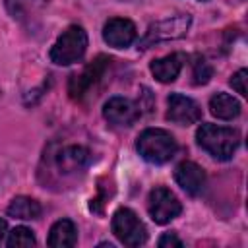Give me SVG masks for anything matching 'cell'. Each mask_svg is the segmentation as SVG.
I'll use <instances>...</instances> for the list:
<instances>
[{"label":"cell","mask_w":248,"mask_h":248,"mask_svg":"<svg viewBox=\"0 0 248 248\" xmlns=\"http://www.w3.org/2000/svg\"><path fill=\"white\" fill-rule=\"evenodd\" d=\"M196 141L202 149H205L217 161H229L240 145V134L234 128L217 126V124H202L196 130Z\"/></svg>","instance_id":"obj_1"},{"label":"cell","mask_w":248,"mask_h":248,"mask_svg":"<svg viewBox=\"0 0 248 248\" xmlns=\"http://www.w3.org/2000/svg\"><path fill=\"white\" fill-rule=\"evenodd\" d=\"M136 149L147 163L163 165L170 161L178 149L176 140L170 132L163 128H147L136 140Z\"/></svg>","instance_id":"obj_2"},{"label":"cell","mask_w":248,"mask_h":248,"mask_svg":"<svg viewBox=\"0 0 248 248\" xmlns=\"http://www.w3.org/2000/svg\"><path fill=\"white\" fill-rule=\"evenodd\" d=\"M87 50V33L81 25H70L52 45L48 56L58 66H70L79 62Z\"/></svg>","instance_id":"obj_3"},{"label":"cell","mask_w":248,"mask_h":248,"mask_svg":"<svg viewBox=\"0 0 248 248\" xmlns=\"http://www.w3.org/2000/svg\"><path fill=\"white\" fill-rule=\"evenodd\" d=\"M112 232L114 236L130 248L141 246L147 240V229L140 221V217L130 207H120L112 215Z\"/></svg>","instance_id":"obj_4"},{"label":"cell","mask_w":248,"mask_h":248,"mask_svg":"<svg viewBox=\"0 0 248 248\" xmlns=\"http://www.w3.org/2000/svg\"><path fill=\"white\" fill-rule=\"evenodd\" d=\"M190 23H192V17L188 14H178V16H172V17L159 19V21H155L147 27L143 39L140 41V48H147L149 45H155V43H161V41L180 39V37L186 35Z\"/></svg>","instance_id":"obj_5"},{"label":"cell","mask_w":248,"mask_h":248,"mask_svg":"<svg viewBox=\"0 0 248 248\" xmlns=\"http://www.w3.org/2000/svg\"><path fill=\"white\" fill-rule=\"evenodd\" d=\"M147 211L157 225H167L182 211L178 198L165 186H157L147 196Z\"/></svg>","instance_id":"obj_6"},{"label":"cell","mask_w":248,"mask_h":248,"mask_svg":"<svg viewBox=\"0 0 248 248\" xmlns=\"http://www.w3.org/2000/svg\"><path fill=\"white\" fill-rule=\"evenodd\" d=\"M110 66V58L99 54L95 60H91L79 74H72L70 81H68V93L72 99H81L108 70Z\"/></svg>","instance_id":"obj_7"},{"label":"cell","mask_w":248,"mask_h":248,"mask_svg":"<svg viewBox=\"0 0 248 248\" xmlns=\"http://www.w3.org/2000/svg\"><path fill=\"white\" fill-rule=\"evenodd\" d=\"M202 118V108L200 105L182 95V93H170L167 99V120L178 124V126H190L196 124Z\"/></svg>","instance_id":"obj_8"},{"label":"cell","mask_w":248,"mask_h":248,"mask_svg":"<svg viewBox=\"0 0 248 248\" xmlns=\"http://www.w3.org/2000/svg\"><path fill=\"white\" fill-rule=\"evenodd\" d=\"M140 114V107L126 97H110L103 107V116L114 126H132Z\"/></svg>","instance_id":"obj_9"},{"label":"cell","mask_w":248,"mask_h":248,"mask_svg":"<svg viewBox=\"0 0 248 248\" xmlns=\"http://www.w3.org/2000/svg\"><path fill=\"white\" fill-rule=\"evenodd\" d=\"M138 37L136 25L126 17H112L103 25V39L108 46L126 48Z\"/></svg>","instance_id":"obj_10"},{"label":"cell","mask_w":248,"mask_h":248,"mask_svg":"<svg viewBox=\"0 0 248 248\" xmlns=\"http://www.w3.org/2000/svg\"><path fill=\"white\" fill-rule=\"evenodd\" d=\"M54 161L62 174H74V172H81L89 167L91 153L83 145H66L56 153Z\"/></svg>","instance_id":"obj_11"},{"label":"cell","mask_w":248,"mask_h":248,"mask_svg":"<svg viewBox=\"0 0 248 248\" xmlns=\"http://www.w3.org/2000/svg\"><path fill=\"white\" fill-rule=\"evenodd\" d=\"M174 180L176 184L190 196H198L205 186V172L203 169L194 161H182L174 169Z\"/></svg>","instance_id":"obj_12"},{"label":"cell","mask_w":248,"mask_h":248,"mask_svg":"<svg viewBox=\"0 0 248 248\" xmlns=\"http://www.w3.org/2000/svg\"><path fill=\"white\" fill-rule=\"evenodd\" d=\"M184 60L186 56L182 52H172V54H167L163 58H157L149 64V70L153 74V78L161 83H170L178 78L182 66H184Z\"/></svg>","instance_id":"obj_13"},{"label":"cell","mask_w":248,"mask_h":248,"mask_svg":"<svg viewBox=\"0 0 248 248\" xmlns=\"http://www.w3.org/2000/svg\"><path fill=\"white\" fill-rule=\"evenodd\" d=\"M46 242L52 248H72V246H76V242H78V229H76L74 221L58 219L50 227Z\"/></svg>","instance_id":"obj_14"},{"label":"cell","mask_w":248,"mask_h":248,"mask_svg":"<svg viewBox=\"0 0 248 248\" xmlns=\"http://www.w3.org/2000/svg\"><path fill=\"white\" fill-rule=\"evenodd\" d=\"M209 110L213 116H217L221 120H232L240 114V103L232 95L221 91L209 99Z\"/></svg>","instance_id":"obj_15"},{"label":"cell","mask_w":248,"mask_h":248,"mask_svg":"<svg viewBox=\"0 0 248 248\" xmlns=\"http://www.w3.org/2000/svg\"><path fill=\"white\" fill-rule=\"evenodd\" d=\"M41 211H43L41 203L33 198H27V196H16L8 205V215L14 219H23V221L39 219Z\"/></svg>","instance_id":"obj_16"},{"label":"cell","mask_w":248,"mask_h":248,"mask_svg":"<svg viewBox=\"0 0 248 248\" xmlns=\"http://www.w3.org/2000/svg\"><path fill=\"white\" fill-rule=\"evenodd\" d=\"M43 4V0H6V8L14 19H23L25 16H31Z\"/></svg>","instance_id":"obj_17"},{"label":"cell","mask_w":248,"mask_h":248,"mask_svg":"<svg viewBox=\"0 0 248 248\" xmlns=\"http://www.w3.org/2000/svg\"><path fill=\"white\" fill-rule=\"evenodd\" d=\"M6 244H8V248H25V246H35L37 244V238H35V234H33L31 229H27V227H16L8 234Z\"/></svg>","instance_id":"obj_18"},{"label":"cell","mask_w":248,"mask_h":248,"mask_svg":"<svg viewBox=\"0 0 248 248\" xmlns=\"http://www.w3.org/2000/svg\"><path fill=\"white\" fill-rule=\"evenodd\" d=\"M213 76V70L209 66V62L203 58V56H194V62H192V78H194V83L196 85H205Z\"/></svg>","instance_id":"obj_19"},{"label":"cell","mask_w":248,"mask_h":248,"mask_svg":"<svg viewBox=\"0 0 248 248\" xmlns=\"http://www.w3.org/2000/svg\"><path fill=\"white\" fill-rule=\"evenodd\" d=\"M246 79H248V72L242 68V70H238L236 74H232V78H231V87L236 91V93H240L242 97L246 95Z\"/></svg>","instance_id":"obj_20"},{"label":"cell","mask_w":248,"mask_h":248,"mask_svg":"<svg viewBox=\"0 0 248 248\" xmlns=\"http://www.w3.org/2000/svg\"><path fill=\"white\" fill-rule=\"evenodd\" d=\"M157 244L161 246V248H169V246H174V248H182V240L176 236V232H165L159 240H157Z\"/></svg>","instance_id":"obj_21"},{"label":"cell","mask_w":248,"mask_h":248,"mask_svg":"<svg viewBox=\"0 0 248 248\" xmlns=\"http://www.w3.org/2000/svg\"><path fill=\"white\" fill-rule=\"evenodd\" d=\"M6 234H8V223L0 217V246L4 244V238H6Z\"/></svg>","instance_id":"obj_22"},{"label":"cell","mask_w":248,"mask_h":248,"mask_svg":"<svg viewBox=\"0 0 248 248\" xmlns=\"http://www.w3.org/2000/svg\"><path fill=\"white\" fill-rule=\"evenodd\" d=\"M99 248H114V246H112L110 242H101V244H99Z\"/></svg>","instance_id":"obj_23"},{"label":"cell","mask_w":248,"mask_h":248,"mask_svg":"<svg viewBox=\"0 0 248 248\" xmlns=\"http://www.w3.org/2000/svg\"><path fill=\"white\" fill-rule=\"evenodd\" d=\"M202 2H203V0H202Z\"/></svg>","instance_id":"obj_24"}]
</instances>
